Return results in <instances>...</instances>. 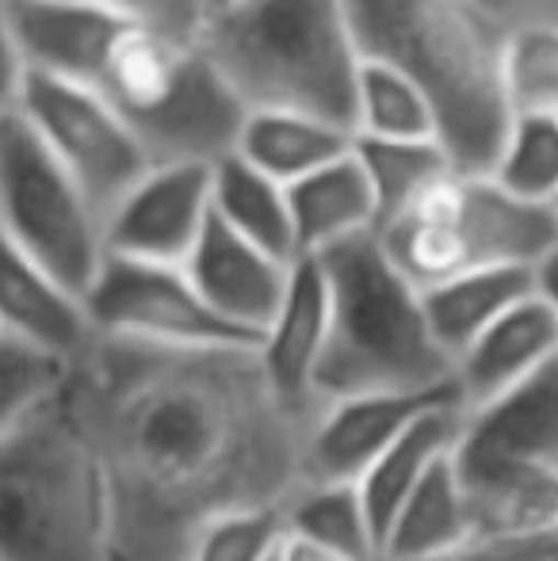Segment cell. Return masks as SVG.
<instances>
[{
	"label": "cell",
	"mask_w": 558,
	"mask_h": 561,
	"mask_svg": "<svg viewBox=\"0 0 558 561\" xmlns=\"http://www.w3.org/2000/svg\"><path fill=\"white\" fill-rule=\"evenodd\" d=\"M551 290L555 295V264L551 267H475V272L452 275L436 287L421 290V310L429 333L440 352L455 363V355L478 333L493 325L528 295Z\"/></svg>",
	"instance_id": "obj_19"
},
{
	"label": "cell",
	"mask_w": 558,
	"mask_h": 561,
	"mask_svg": "<svg viewBox=\"0 0 558 561\" xmlns=\"http://www.w3.org/2000/svg\"><path fill=\"white\" fill-rule=\"evenodd\" d=\"M498 38L524 27L558 23V0H463Z\"/></svg>",
	"instance_id": "obj_34"
},
{
	"label": "cell",
	"mask_w": 558,
	"mask_h": 561,
	"mask_svg": "<svg viewBox=\"0 0 558 561\" xmlns=\"http://www.w3.org/2000/svg\"><path fill=\"white\" fill-rule=\"evenodd\" d=\"M69 367L54 355L0 336V436L35 421L66 393Z\"/></svg>",
	"instance_id": "obj_30"
},
{
	"label": "cell",
	"mask_w": 558,
	"mask_h": 561,
	"mask_svg": "<svg viewBox=\"0 0 558 561\" xmlns=\"http://www.w3.org/2000/svg\"><path fill=\"white\" fill-rule=\"evenodd\" d=\"M352 138L436 141V123H432L429 100L402 73L379 66V61H360Z\"/></svg>",
	"instance_id": "obj_27"
},
{
	"label": "cell",
	"mask_w": 558,
	"mask_h": 561,
	"mask_svg": "<svg viewBox=\"0 0 558 561\" xmlns=\"http://www.w3.org/2000/svg\"><path fill=\"white\" fill-rule=\"evenodd\" d=\"M81 302L96 336L161 347H253L200 302L180 267L104 256Z\"/></svg>",
	"instance_id": "obj_11"
},
{
	"label": "cell",
	"mask_w": 558,
	"mask_h": 561,
	"mask_svg": "<svg viewBox=\"0 0 558 561\" xmlns=\"http://www.w3.org/2000/svg\"><path fill=\"white\" fill-rule=\"evenodd\" d=\"M387 260L429 290L475 267H551L558 207L521 203L486 176L440 172L375 229Z\"/></svg>",
	"instance_id": "obj_8"
},
{
	"label": "cell",
	"mask_w": 558,
	"mask_h": 561,
	"mask_svg": "<svg viewBox=\"0 0 558 561\" xmlns=\"http://www.w3.org/2000/svg\"><path fill=\"white\" fill-rule=\"evenodd\" d=\"M210 218L276 260H295L287 192L238 153L210 164Z\"/></svg>",
	"instance_id": "obj_24"
},
{
	"label": "cell",
	"mask_w": 558,
	"mask_h": 561,
	"mask_svg": "<svg viewBox=\"0 0 558 561\" xmlns=\"http://www.w3.org/2000/svg\"><path fill=\"white\" fill-rule=\"evenodd\" d=\"M447 462L475 539L558 531V363L459 413Z\"/></svg>",
	"instance_id": "obj_5"
},
{
	"label": "cell",
	"mask_w": 558,
	"mask_h": 561,
	"mask_svg": "<svg viewBox=\"0 0 558 561\" xmlns=\"http://www.w3.org/2000/svg\"><path fill=\"white\" fill-rule=\"evenodd\" d=\"M352 157H356L360 172H364L367 187H372L375 215H379L375 229L387 222L390 215H398L429 180H436L440 172L452 169L440 141L352 138Z\"/></svg>",
	"instance_id": "obj_28"
},
{
	"label": "cell",
	"mask_w": 558,
	"mask_h": 561,
	"mask_svg": "<svg viewBox=\"0 0 558 561\" xmlns=\"http://www.w3.org/2000/svg\"><path fill=\"white\" fill-rule=\"evenodd\" d=\"M0 237L84 295L104 264L100 218L20 112L0 123Z\"/></svg>",
	"instance_id": "obj_9"
},
{
	"label": "cell",
	"mask_w": 558,
	"mask_h": 561,
	"mask_svg": "<svg viewBox=\"0 0 558 561\" xmlns=\"http://www.w3.org/2000/svg\"><path fill=\"white\" fill-rule=\"evenodd\" d=\"M0 561H115L104 489L61 398L0 436Z\"/></svg>",
	"instance_id": "obj_7"
},
{
	"label": "cell",
	"mask_w": 558,
	"mask_h": 561,
	"mask_svg": "<svg viewBox=\"0 0 558 561\" xmlns=\"http://www.w3.org/2000/svg\"><path fill=\"white\" fill-rule=\"evenodd\" d=\"M498 84L513 115H558V23L513 31L498 43Z\"/></svg>",
	"instance_id": "obj_29"
},
{
	"label": "cell",
	"mask_w": 558,
	"mask_h": 561,
	"mask_svg": "<svg viewBox=\"0 0 558 561\" xmlns=\"http://www.w3.org/2000/svg\"><path fill=\"white\" fill-rule=\"evenodd\" d=\"M352 149V130L326 118L298 115V112H249L241 123L234 153L257 172H264L276 184H295V180L318 172L321 164L337 161Z\"/></svg>",
	"instance_id": "obj_23"
},
{
	"label": "cell",
	"mask_w": 558,
	"mask_h": 561,
	"mask_svg": "<svg viewBox=\"0 0 558 561\" xmlns=\"http://www.w3.org/2000/svg\"><path fill=\"white\" fill-rule=\"evenodd\" d=\"M551 363H558V302L551 290H539L501 313L486 333H478L455 355V405L459 413L486 405Z\"/></svg>",
	"instance_id": "obj_16"
},
{
	"label": "cell",
	"mask_w": 558,
	"mask_h": 561,
	"mask_svg": "<svg viewBox=\"0 0 558 561\" xmlns=\"http://www.w3.org/2000/svg\"><path fill=\"white\" fill-rule=\"evenodd\" d=\"M0 336H12L73 367L92 347V321L81 295L54 279L0 237Z\"/></svg>",
	"instance_id": "obj_18"
},
{
	"label": "cell",
	"mask_w": 558,
	"mask_h": 561,
	"mask_svg": "<svg viewBox=\"0 0 558 561\" xmlns=\"http://www.w3.org/2000/svg\"><path fill=\"white\" fill-rule=\"evenodd\" d=\"M360 61L402 73L429 100L436 141L459 176H486L509 130L501 38L463 0H344Z\"/></svg>",
	"instance_id": "obj_2"
},
{
	"label": "cell",
	"mask_w": 558,
	"mask_h": 561,
	"mask_svg": "<svg viewBox=\"0 0 558 561\" xmlns=\"http://www.w3.org/2000/svg\"><path fill=\"white\" fill-rule=\"evenodd\" d=\"M486 180L521 203L558 207V115L509 118Z\"/></svg>",
	"instance_id": "obj_26"
},
{
	"label": "cell",
	"mask_w": 558,
	"mask_h": 561,
	"mask_svg": "<svg viewBox=\"0 0 558 561\" xmlns=\"http://www.w3.org/2000/svg\"><path fill=\"white\" fill-rule=\"evenodd\" d=\"M112 8L119 20L130 27H146L157 35L184 38V43H200V31L207 23V8L203 0H100Z\"/></svg>",
	"instance_id": "obj_32"
},
{
	"label": "cell",
	"mask_w": 558,
	"mask_h": 561,
	"mask_svg": "<svg viewBox=\"0 0 558 561\" xmlns=\"http://www.w3.org/2000/svg\"><path fill=\"white\" fill-rule=\"evenodd\" d=\"M283 535L329 554L379 561L375 531L352 481H306L283 504Z\"/></svg>",
	"instance_id": "obj_25"
},
{
	"label": "cell",
	"mask_w": 558,
	"mask_h": 561,
	"mask_svg": "<svg viewBox=\"0 0 558 561\" xmlns=\"http://www.w3.org/2000/svg\"><path fill=\"white\" fill-rule=\"evenodd\" d=\"M455 428H459V405H432L424 409L413 424H406L372 462L364 466L352 485L360 493L367 519H372L375 531V550H379L383 527L390 524V516L398 512V504L418 489V481L440 458L452 450L455 444Z\"/></svg>",
	"instance_id": "obj_21"
},
{
	"label": "cell",
	"mask_w": 558,
	"mask_h": 561,
	"mask_svg": "<svg viewBox=\"0 0 558 561\" xmlns=\"http://www.w3.org/2000/svg\"><path fill=\"white\" fill-rule=\"evenodd\" d=\"M200 46L246 112H298L352 130L360 54L344 0H230Z\"/></svg>",
	"instance_id": "obj_4"
},
{
	"label": "cell",
	"mask_w": 558,
	"mask_h": 561,
	"mask_svg": "<svg viewBox=\"0 0 558 561\" xmlns=\"http://www.w3.org/2000/svg\"><path fill=\"white\" fill-rule=\"evenodd\" d=\"M280 561H360V558L329 554V550H318V547H310V542H298V539H287V535H283Z\"/></svg>",
	"instance_id": "obj_36"
},
{
	"label": "cell",
	"mask_w": 558,
	"mask_h": 561,
	"mask_svg": "<svg viewBox=\"0 0 558 561\" xmlns=\"http://www.w3.org/2000/svg\"><path fill=\"white\" fill-rule=\"evenodd\" d=\"M291 264L269 256L264 249L249 244L246 237L230 233L223 222L207 218L200 241L187 252L180 272L187 275L200 302L226 329H234L241 340H249L257 347V340H261L283 302Z\"/></svg>",
	"instance_id": "obj_14"
},
{
	"label": "cell",
	"mask_w": 558,
	"mask_h": 561,
	"mask_svg": "<svg viewBox=\"0 0 558 561\" xmlns=\"http://www.w3.org/2000/svg\"><path fill=\"white\" fill-rule=\"evenodd\" d=\"M432 405H455V398L452 393H352V398L321 401L303 432V485L356 481L364 466Z\"/></svg>",
	"instance_id": "obj_15"
},
{
	"label": "cell",
	"mask_w": 558,
	"mask_h": 561,
	"mask_svg": "<svg viewBox=\"0 0 558 561\" xmlns=\"http://www.w3.org/2000/svg\"><path fill=\"white\" fill-rule=\"evenodd\" d=\"M27 73L96 89L115 38L130 27L100 0H0Z\"/></svg>",
	"instance_id": "obj_13"
},
{
	"label": "cell",
	"mask_w": 558,
	"mask_h": 561,
	"mask_svg": "<svg viewBox=\"0 0 558 561\" xmlns=\"http://www.w3.org/2000/svg\"><path fill=\"white\" fill-rule=\"evenodd\" d=\"M96 92L135 134L149 164H218L238 146L246 104L200 43L127 27Z\"/></svg>",
	"instance_id": "obj_6"
},
{
	"label": "cell",
	"mask_w": 558,
	"mask_h": 561,
	"mask_svg": "<svg viewBox=\"0 0 558 561\" xmlns=\"http://www.w3.org/2000/svg\"><path fill=\"white\" fill-rule=\"evenodd\" d=\"M20 118L35 130L61 172L81 187L100 226L107 210L153 169L127 123L107 107L96 89L27 73Z\"/></svg>",
	"instance_id": "obj_10"
},
{
	"label": "cell",
	"mask_w": 558,
	"mask_h": 561,
	"mask_svg": "<svg viewBox=\"0 0 558 561\" xmlns=\"http://www.w3.org/2000/svg\"><path fill=\"white\" fill-rule=\"evenodd\" d=\"M210 218L207 164H153L107 210L104 256L180 267Z\"/></svg>",
	"instance_id": "obj_12"
},
{
	"label": "cell",
	"mask_w": 558,
	"mask_h": 561,
	"mask_svg": "<svg viewBox=\"0 0 558 561\" xmlns=\"http://www.w3.org/2000/svg\"><path fill=\"white\" fill-rule=\"evenodd\" d=\"M283 192H287L295 260L321 256L333 244H344L360 233H372L375 222H379L372 187H367L352 149L344 157H337V161L321 164L310 176L287 184Z\"/></svg>",
	"instance_id": "obj_20"
},
{
	"label": "cell",
	"mask_w": 558,
	"mask_h": 561,
	"mask_svg": "<svg viewBox=\"0 0 558 561\" xmlns=\"http://www.w3.org/2000/svg\"><path fill=\"white\" fill-rule=\"evenodd\" d=\"M283 547V508H246L218 516L195 535L187 561H276Z\"/></svg>",
	"instance_id": "obj_31"
},
{
	"label": "cell",
	"mask_w": 558,
	"mask_h": 561,
	"mask_svg": "<svg viewBox=\"0 0 558 561\" xmlns=\"http://www.w3.org/2000/svg\"><path fill=\"white\" fill-rule=\"evenodd\" d=\"M429 561H558V531L501 535V539H470L467 547Z\"/></svg>",
	"instance_id": "obj_33"
},
{
	"label": "cell",
	"mask_w": 558,
	"mask_h": 561,
	"mask_svg": "<svg viewBox=\"0 0 558 561\" xmlns=\"http://www.w3.org/2000/svg\"><path fill=\"white\" fill-rule=\"evenodd\" d=\"M329 333V290L321 264L314 256H298L287 272V290L276 318L257 340L253 355L261 363L269 386L287 405L314 413V375Z\"/></svg>",
	"instance_id": "obj_17"
},
{
	"label": "cell",
	"mask_w": 558,
	"mask_h": 561,
	"mask_svg": "<svg viewBox=\"0 0 558 561\" xmlns=\"http://www.w3.org/2000/svg\"><path fill=\"white\" fill-rule=\"evenodd\" d=\"M329 290V333L314 375V405L352 393H452V359L421 310V290L360 233L314 256Z\"/></svg>",
	"instance_id": "obj_3"
},
{
	"label": "cell",
	"mask_w": 558,
	"mask_h": 561,
	"mask_svg": "<svg viewBox=\"0 0 558 561\" xmlns=\"http://www.w3.org/2000/svg\"><path fill=\"white\" fill-rule=\"evenodd\" d=\"M23 84H27V66H23L20 50H15L12 35H8L4 15H0V123L20 112Z\"/></svg>",
	"instance_id": "obj_35"
},
{
	"label": "cell",
	"mask_w": 558,
	"mask_h": 561,
	"mask_svg": "<svg viewBox=\"0 0 558 561\" xmlns=\"http://www.w3.org/2000/svg\"><path fill=\"white\" fill-rule=\"evenodd\" d=\"M61 401L96 466L115 561H187L210 519L283 508L303 485L310 413L272 390L253 347L96 336Z\"/></svg>",
	"instance_id": "obj_1"
},
{
	"label": "cell",
	"mask_w": 558,
	"mask_h": 561,
	"mask_svg": "<svg viewBox=\"0 0 558 561\" xmlns=\"http://www.w3.org/2000/svg\"><path fill=\"white\" fill-rule=\"evenodd\" d=\"M276 561H280V558H276Z\"/></svg>",
	"instance_id": "obj_38"
},
{
	"label": "cell",
	"mask_w": 558,
	"mask_h": 561,
	"mask_svg": "<svg viewBox=\"0 0 558 561\" xmlns=\"http://www.w3.org/2000/svg\"><path fill=\"white\" fill-rule=\"evenodd\" d=\"M226 4H230V0H203V8H207V15H210V12H218V8H226Z\"/></svg>",
	"instance_id": "obj_37"
},
{
	"label": "cell",
	"mask_w": 558,
	"mask_h": 561,
	"mask_svg": "<svg viewBox=\"0 0 558 561\" xmlns=\"http://www.w3.org/2000/svg\"><path fill=\"white\" fill-rule=\"evenodd\" d=\"M470 531L467 504H463L459 481L452 473L447 455L418 481L410 496L398 504L390 524L383 527L379 561H429L467 547Z\"/></svg>",
	"instance_id": "obj_22"
}]
</instances>
